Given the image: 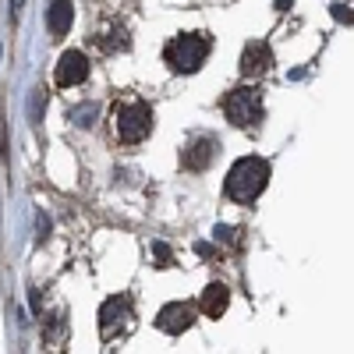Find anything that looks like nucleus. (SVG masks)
<instances>
[{
  "mask_svg": "<svg viewBox=\"0 0 354 354\" xmlns=\"http://www.w3.org/2000/svg\"><path fill=\"white\" fill-rule=\"evenodd\" d=\"M266 185H270V163L262 156H245L227 170V181H223V195L238 205H252Z\"/></svg>",
  "mask_w": 354,
  "mask_h": 354,
  "instance_id": "f257e3e1",
  "label": "nucleus"
},
{
  "mask_svg": "<svg viewBox=\"0 0 354 354\" xmlns=\"http://www.w3.org/2000/svg\"><path fill=\"white\" fill-rule=\"evenodd\" d=\"M209 50H213V39L205 36V32H181V36H174L163 46V61L177 75H195L205 64Z\"/></svg>",
  "mask_w": 354,
  "mask_h": 354,
  "instance_id": "f03ea898",
  "label": "nucleus"
},
{
  "mask_svg": "<svg viewBox=\"0 0 354 354\" xmlns=\"http://www.w3.org/2000/svg\"><path fill=\"white\" fill-rule=\"evenodd\" d=\"M149 131H153V110L145 103L131 100V103H121L113 110V135H117V142L138 145V142L149 138Z\"/></svg>",
  "mask_w": 354,
  "mask_h": 354,
  "instance_id": "7ed1b4c3",
  "label": "nucleus"
},
{
  "mask_svg": "<svg viewBox=\"0 0 354 354\" xmlns=\"http://www.w3.org/2000/svg\"><path fill=\"white\" fill-rule=\"evenodd\" d=\"M223 113L230 124L238 128H259L262 117H266V106H262V93L259 88H234V93L223 96Z\"/></svg>",
  "mask_w": 354,
  "mask_h": 354,
  "instance_id": "20e7f679",
  "label": "nucleus"
},
{
  "mask_svg": "<svg viewBox=\"0 0 354 354\" xmlns=\"http://www.w3.org/2000/svg\"><path fill=\"white\" fill-rule=\"evenodd\" d=\"M128 319H131V305H128V298H121V294L106 298L103 308H100V337H103V340H113L117 333L128 326Z\"/></svg>",
  "mask_w": 354,
  "mask_h": 354,
  "instance_id": "39448f33",
  "label": "nucleus"
},
{
  "mask_svg": "<svg viewBox=\"0 0 354 354\" xmlns=\"http://www.w3.org/2000/svg\"><path fill=\"white\" fill-rule=\"evenodd\" d=\"M88 78V57L82 50H68L61 61H57V71H53V82L61 88H71V85H82Z\"/></svg>",
  "mask_w": 354,
  "mask_h": 354,
  "instance_id": "423d86ee",
  "label": "nucleus"
},
{
  "mask_svg": "<svg viewBox=\"0 0 354 354\" xmlns=\"http://www.w3.org/2000/svg\"><path fill=\"white\" fill-rule=\"evenodd\" d=\"M270 68H273V50L266 46L262 39L248 43L245 53H241V75H245V78H262Z\"/></svg>",
  "mask_w": 354,
  "mask_h": 354,
  "instance_id": "0eeeda50",
  "label": "nucleus"
},
{
  "mask_svg": "<svg viewBox=\"0 0 354 354\" xmlns=\"http://www.w3.org/2000/svg\"><path fill=\"white\" fill-rule=\"evenodd\" d=\"M192 322H195V315H192V308H188V305H163V308H160V315H156V330H163V333L177 337V333L192 330Z\"/></svg>",
  "mask_w": 354,
  "mask_h": 354,
  "instance_id": "6e6552de",
  "label": "nucleus"
},
{
  "mask_svg": "<svg viewBox=\"0 0 354 354\" xmlns=\"http://www.w3.org/2000/svg\"><path fill=\"white\" fill-rule=\"evenodd\" d=\"M216 153H220V142L213 135H202V138H195L188 149H185V167L188 170H205V167L216 160Z\"/></svg>",
  "mask_w": 354,
  "mask_h": 354,
  "instance_id": "1a4fd4ad",
  "label": "nucleus"
},
{
  "mask_svg": "<svg viewBox=\"0 0 354 354\" xmlns=\"http://www.w3.org/2000/svg\"><path fill=\"white\" fill-rule=\"evenodd\" d=\"M198 305H202V312L209 315V319H223V312H227V305H230V290H227L223 283H209V287L202 290Z\"/></svg>",
  "mask_w": 354,
  "mask_h": 354,
  "instance_id": "9d476101",
  "label": "nucleus"
},
{
  "mask_svg": "<svg viewBox=\"0 0 354 354\" xmlns=\"http://www.w3.org/2000/svg\"><path fill=\"white\" fill-rule=\"evenodd\" d=\"M75 21V8H71V0H53L50 4V15H46V25H50V32L53 36H64L68 28Z\"/></svg>",
  "mask_w": 354,
  "mask_h": 354,
  "instance_id": "9b49d317",
  "label": "nucleus"
},
{
  "mask_svg": "<svg viewBox=\"0 0 354 354\" xmlns=\"http://www.w3.org/2000/svg\"><path fill=\"white\" fill-rule=\"evenodd\" d=\"M71 117H75V124H82V128H88V124H93V121H96V106H93V103H85V106H78V110H75Z\"/></svg>",
  "mask_w": 354,
  "mask_h": 354,
  "instance_id": "f8f14e48",
  "label": "nucleus"
},
{
  "mask_svg": "<svg viewBox=\"0 0 354 354\" xmlns=\"http://www.w3.org/2000/svg\"><path fill=\"white\" fill-rule=\"evenodd\" d=\"M333 18L344 21V25H351V8L347 4H333Z\"/></svg>",
  "mask_w": 354,
  "mask_h": 354,
  "instance_id": "ddd939ff",
  "label": "nucleus"
},
{
  "mask_svg": "<svg viewBox=\"0 0 354 354\" xmlns=\"http://www.w3.org/2000/svg\"><path fill=\"white\" fill-rule=\"evenodd\" d=\"M216 238H220L223 245H230L234 238H238V230H234V227H216Z\"/></svg>",
  "mask_w": 354,
  "mask_h": 354,
  "instance_id": "4468645a",
  "label": "nucleus"
},
{
  "mask_svg": "<svg viewBox=\"0 0 354 354\" xmlns=\"http://www.w3.org/2000/svg\"><path fill=\"white\" fill-rule=\"evenodd\" d=\"M195 252H198L202 259H216V248H213V245H205V241H198V245H195Z\"/></svg>",
  "mask_w": 354,
  "mask_h": 354,
  "instance_id": "2eb2a0df",
  "label": "nucleus"
},
{
  "mask_svg": "<svg viewBox=\"0 0 354 354\" xmlns=\"http://www.w3.org/2000/svg\"><path fill=\"white\" fill-rule=\"evenodd\" d=\"M156 259H160L156 266H170V248L167 245H156Z\"/></svg>",
  "mask_w": 354,
  "mask_h": 354,
  "instance_id": "dca6fc26",
  "label": "nucleus"
},
{
  "mask_svg": "<svg viewBox=\"0 0 354 354\" xmlns=\"http://www.w3.org/2000/svg\"><path fill=\"white\" fill-rule=\"evenodd\" d=\"M21 4H25V0H11V15H15V21L21 18Z\"/></svg>",
  "mask_w": 354,
  "mask_h": 354,
  "instance_id": "f3484780",
  "label": "nucleus"
},
{
  "mask_svg": "<svg viewBox=\"0 0 354 354\" xmlns=\"http://www.w3.org/2000/svg\"><path fill=\"white\" fill-rule=\"evenodd\" d=\"M277 8H280V11H287V8H290V0H277Z\"/></svg>",
  "mask_w": 354,
  "mask_h": 354,
  "instance_id": "a211bd4d",
  "label": "nucleus"
}]
</instances>
